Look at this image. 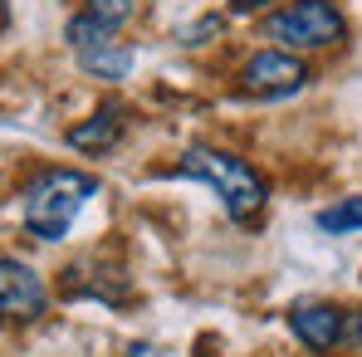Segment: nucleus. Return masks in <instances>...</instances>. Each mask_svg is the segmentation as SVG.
Here are the masks:
<instances>
[{
	"label": "nucleus",
	"instance_id": "nucleus-1",
	"mask_svg": "<svg viewBox=\"0 0 362 357\" xmlns=\"http://www.w3.org/2000/svg\"><path fill=\"white\" fill-rule=\"evenodd\" d=\"M98 191H103V186H98L93 172L49 167V172H40V177L20 191V221H25V230H30L35 240L54 245V240H64L69 230H74L78 211H83Z\"/></svg>",
	"mask_w": 362,
	"mask_h": 357
},
{
	"label": "nucleus",
	"instance_id": "nucleus-2",
	"mask_svg": "<svg viewBox=\"0 0 362 357\" xmlns=\"http://www.w3.org/2000/svg\"><path fill=\"white\" fill-rule=\"evenodd\" d=\"M177 172L191 177V181H206V186L221 196L226 216L240 221V226L259 221V211H264V201H269V181L259 177V167H250L245 157L226 152V147H206V142L186 147Z\"/></svg>",
	"mask_w": 362,
	"mask_h": 357
},
{
	"label": "nucleus",
	"instance_id": "nucleus-3",
	"mask_svg": "<svg viewBox=\"0 0 362 357\" xmlns=\"http://www.w3.org/2000/svg\"><path fill=\"white\" fill-rule=\"evenodd\" d=\"M348 35V20L333 0H289L274 15H264V40L284 45L289 54L299 49H328Z\"/></svg>",
	"mask_w": 362,
	"mask_h": 357
},
{
	"label": "nucleus",
	"instance_id": "nucleus-4",
	"mask_svg": "<svg viewBox=\"0 0 362 357\" xmlns=\"http://www.w3.org/2000/svg\"><path fill=\"white\" fill-rule=\"evenodd\" d=\"M303 83H308V64L299 54H289V49H259L240 69V88L250 98H269V103L299 93Z\"/></svg>",
	"mask_w": 362,
	"mask_h": 357
},
{
	"label": "nucleus",
	"instance_id": "nucleus-5",
	"mask_svg": "<svg viewBox=\"0 0 362 357\" xmlns=\"http://www.w3.org/2000/svg\"><path fill=\"white\" fill-rule=\"evenodd\" d=\"M49 308V289L40 279V269H30L15 254H0V318L10 323H30Z\"/></svg>",
	"mask_w": 362,
	"mask_h": 357
},
{
	"label": "nucleus",
	"instance_id": "nucleus-6",
	"mask_svg": "<svg viewBox=\"0 0 362 357\" xmlns=\"http://www.w3.org/2000/svg\"><path fill=\"white\" fill-rule=\"evenodd\" d=\"M289 328L308 353H328L343 343V308L328 298H299L289 303Z\"/></svg>",
	"mask_w": 362,
	"mask_h": 357
},
{
	"label": "nucleus",
	"instance_id": "nucleus-7",
	"mask_svg": "<svg viewBox=\"0 0 362 357\" xmlns=\"http://www.w3.org/2000/svg\"><path fill=\"white\" fill-rule=\"evenodd\" d=\"M122 132H127V108H122L118 98H103L93 113L83 122H74L64 137H69V147L74 152H88V157H103V152H113L122 142Z\"/></svg>",
	"mask_w": 362,
	"mask_h": 357
},
{
	"label": "nucleus",
	"instance_id": "nucleus-8",
	"mask_svg": "<svg viewBox=\"0 0 362 357\" xmlns=\"http://www.w3.org/2000/svg\"><path fill=\"white\" fill-rule=\"evenodd\" d=\"M78 64L93 74V78H103V83H118V78H127L132 74V64H137V54H132V45H118V40H103V45H93V49H83L78 54Z\"/></svg>",
	"mask_w": 362,
	"mask_h": 357
},
{
	"label": "nucleus",
	"instance_id": "nucleus-9",
	"mask_svg": "<svg viewBox=\"0 0 362 357\" xmlns=\"http://www.w3.org/2000/svg\"><path fill=\"white\" fill-rule=\"evenodd\" d=\"M313 226H318V230H328V235L362 230V196H348V201H338V206L318 211V216H313Z\"/></svg>",
	"mask_w": 362,
	"mask_h": 357
},
{
	"label": "nucleus",
	"instance_id": "nucleus-10",
	"mask_svg": "<svg viewBox=\"0 0 362 357\" xmlns=\"http://www.w3.org/2000/svg\"><path fill=\"white\" fill-rule=\"evenodd\" d=\"M132 10H137V0H88L78 15L83 20H93L98 30H108V35H118L122 25L132 20Z\"/></svg>",
	"mask_w": 362,
	"mask_h": 357
},
{
	"label": "nucleus",
	"instance_id": "nucleus-11",
	"mask_svg": "<svg viewBox=\"0 0 362 357\" xmlns=\"http://www.w3.org/2000/svg\"><path fill=\"white\" fill-rule=\"evenodd\" d=\"M221 35V15H206V20H196L191 30H181V45H196V40H216Z\"/></svg>",
	"mask_w": 362,
	"mask_h": 357
},
{
	"label": "nucleus",
	"instance_id": "nucleus-12",
	"mask_svg": "<svg viewBox=\"0 0 362 357\" xmlns=\"http://www.w3.org/2000/svg\"><path fill=\"white\" fill-rule=\"evenodd\" d=\"M343 348H353V353H362V308H353V313H343Z\"/></svg>",
	"mask_w": 362,
	"mask_h": 357
},
{
	"label": "nucleus",
	"instance_id": "nucleus-13",
	"mask_svg": "<svg viewBox=\"0 0 362 357\" xmlns=\"http://www.w3.org/2000/svg\"><path fill=\"white\" fill-rule=\"evenodd\" d=\"M264 5H279V0H230V15H255Z\"/></svg>",
	"mask_w": 362,
	"mask_h": 357
},
{
	"label": "nucleus",
	"instance_id": "nucleus-14",
	"mask_svg": "<svg viewBox=\"0 0 362 357\" xmlns=\"http://www.w3.org/2000/svg\"><path fill=\"white\" fill-rule=\"evenodd\" d=\"M127 357H157V348H137V353H127Z\"/></svg>",
	"mask_w": 362,
	"mask_h": 357
},
{
	"label": "nucleus",
	"instance_id": "nucleus-15",
	"mask_svg": "<svg viewBox=\"0 0 362 357\" xmlns=\"http://www.w3.org/2000/svg\"><path fill=\"white\" fill-rule=\"evenodd\" d=\"M0 20H5V0H0Z\"/></svg>",
	"mask_w": 362,
	"mask_h": 357
}]
</instances>
